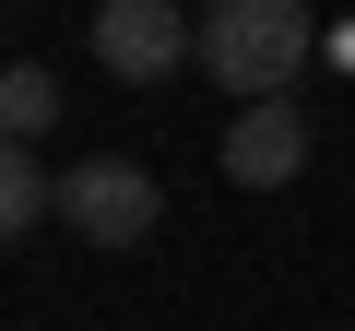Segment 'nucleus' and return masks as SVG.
I'll use <instances>...</instances> for the list:
<instances>
[{"label":"nucleus","instance_id":"2","mask_svg":"<svg viewBox=\"0 0 355 331\" xmlns=\"http://www.w3.org/2000/svg\"><path fill=\"white\" fill-rule=\"evenodd\" d=\"M60 225L95 237V249H142L166 225V178L130 154H71V178H60Z\"/></svg>","mask_w":355,"mask_h":331},{"label":"nucleus","instance_id":"4","mask_svg":"<svg viewBox=\"0 0 355 331\" xmlns=\"http://www.w3.org/2000/svg\"><path fill=\"white\" fill-rule=\"evenodd\" d=\"M308 142H320V130H308V107H296V95L237 107V130H225V178H237V190H284L296 166H308Z\"/></svg>","mask_w":355,"mask_h":331},{"label":"nucleus","instance_id":"1","mask_svg":"<svg viewBox=\"0 0 355 331\" xmlns=\"http://www.w3.org/2000/svg\"><path fill=\"white\" fill-rule=\"evenodd\" d=\"M308 60H320L308 0H202V71H214L237 107H272Z\"/></svg>","mask_w":355,"mask_h":331},{"label":"nucleus","instance_id":"3","mask_svg":"<svg viewBox=\"0 0 355 331\" xmlns=\"http://www.w3.org/2000/svg\"><path fill=\"white\" fill-rule=\"evenodd\" d=\"M83 36H95V60H107L119 83H178V71L202 60V24L178 12V0H95Z\"/></svg>","mask_w":355,"mask_h":331},{"label":"nucleus","instance_id":"5","mask_svg":"<svg viewBox=\"0 0 355 331\" xmlns=\"http://www.w3.org/2000/svg\"><path fill=\"white\" fill-rule=\"evenodd\" d=\"M0 130H12V154H36V142L60 130V71L12 60V83H0Z\"/></svg>","mask_w":355,"mask_h":331},{"label":"nucleus","instance_id":"6","mask_svg":"<svg viewBox=\"0 0 355 331\" xmlns=\"http://www.w3.org/2000/svg\"><path fill=\"white\" fill-rule=\"evenodd\" d=\"M60 213V178H48V154H0V225L12 237H36Z\"/></svg>","mask_w":355,"mask_h":331}]
</instances>
